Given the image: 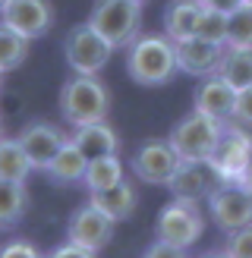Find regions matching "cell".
Here are the masks:
<instances>
[{
	"instance_id": "cell-1",
	"label": "cell",
	"mask_w": 252,
	"mask_h": 258,
	"mask_svg": "<svg viewBox=\"0 0 252 258\" xmlns=\"http://www.w3.org/2000/svg\"><path fill=\"white\" fill-rule=\"evenodd\" d=\"M126 73H130L133 82L145 88L167 85L180 73L176 44L167 35H139L133 44H126Z\"/></svg>"
},
{
	"instance_id": "cell-2",
	"label": "cell",
	"mask_w": 252,
	"mask_h": 258,
	"mask_svg": "<svg viewBox=\"0 0 252 258\" xmlns=\"http://www.w3.org/2000/svg\"><path fill=\"white\" fill-rule=\"evenodd\" d=\"M60 113L73 129L85 126V123H98L107 120L110 113V92L98 76H85L76 73L73 79L63 82L60 92Z\"/></svg>"
},
{
	"instance_id": "cell-3",
	"label": "cell",
	"mask_w": 252,
	"mask_h": 258,
	"mask_svg": "<svg viewBox=\"0 0 252 258\" xmlns=\"http://www.w3.org/2000/svg\"><path fill=\"white\" fill-rule=\"evenodd\" d=\"M202 233H205V214H202L199 202L173 196V202H167L158 211L155 236L161 242H170V246H176L180 252H189L202 239Z\"/></svg>"
},
{
	"instance_id": "cell-4",
	"label": "cell",
	"mask_w": 252,
	"mask_h": 258,
	"mask_svg": "<svg viewBox=\"0 0 252 258\" xmlns=\"http://www.w3.org/2000/svg\"><path fill=\"white\" fill-rule=\"evenodd\" d=\"M221 133H224L221 120H214L202 110H189L183 120L173 123V129L167 133V142L176 148V154L183 161H208Z\"/></svg>"
},
{
	"instance_id": "cell-5",
	"label": "cell",
	"mask_w": 252,
	"mask_h": 258,
	"mask_svg": "<svg viewBox=\"0 0 252 258\" xmlns=\"http://www.w3.org/2000/svg\"><path fill=\"white\" fill-rule=\"evenodd\" d=\"M88 22L117 47H126L139 38L142 29V4L136 0H95L88 10Z\"/></svg>"
},
{
	"instance_id": "cell-6",
	"label": "cell",
	"mask_w": 252,
	"mask_h": 258,
	"mask_svg": "<svg viewBox=\"0 0 252 258\" xmlns=\"http://www.w3.org/2000/svg\"><path fill=\"white\" fill-rule=\"evenodd\" d=\"M63 57H67L73 73L98 76L107 67V60L113 57V44L101 35L92 22H79L63 35Z\"/></svg>"
},
{
	"instance_id": "cell-7",
	"label": "cell",
	"mask_w": 252,
	"mask_h": 258,
	"mask_svg": "<svg viewBox=\"0 0 252 258\" xmlns=\"http://www.w3.org/2000/svg\"><path fill=\"white\" fill-rule=\"evenodd\" d=\"M208 164L221 176V183H243V176L252 164V129L239 126L236 120H227Z\"/></svg>"
},
{
	"instance_id": "cell-8",
	"label": "cell",
	"mask_w": 252,
	"mask_h": 258,
	"mask_svg": "<svg viewBox=\"0 0 252 258\" xmlns=\"http://www.w3.org/2000/svg\"><path fill=\"white\" fill-rule=\"evenodd\" d=\"M208 214L218 230L233 233L252 224V192L243 183H221L208 196Z\"/></svg>"
},
{
	"instance_id": "cell-9",
	"label": "cell",
	"mask_w": 252,
	"mask_h": 258,
	"mask_svg": "<svg viewBox=\"0 0 252 258\" xmlns=\"http://www.w3.org/2000/svg\"><path fill=\"white\" fill-rule=\"evenodd\" d=\"M180 154L167 139H148L139 145V151L133 154V173L148 186H167L170 176L180 167Z\"/></svg>"
},
{
	"instance_id": "cell-10",
	"label": "cell",
	"mask_w": 252,
	"mask_h": 258,
	"mask_svg": "<svg viewBox=\"0 0 252 258\" xmlns=\"http://www.w3.org/2000/svg\"><path fill=\"white\" fill-rule=\"evenodd\" d=\"M113 227H117V221L88 202V205H82L79 211L70 214V221H67V239L79 242V246L92 249L98 255L113 239Z\"/></svg>"
},
{
	"instance_id": "cell-11",
	"label": "cell",
	"mask_w": 252,
	"mask_h": 258,
	"mask_svg": "<svg viewBox=\"0 0 252 258\" xmlns=\"http://www.w3.org/2000/svg\"><path fill=\"white\" fill-rule=\"evenodd\" d=\"M0 22H7L10 29H16L25 38H44L57 22V13L50 0H10L0 13Z\"/></svg>"
},
{
	"instance_id": "cell-12",
	"label": "cell",
	"mask_w": 252,
	"mask_h": 258,
	"mask_svg": "<svg viewBox=\"0 0 252 258\" xmlns=\"http://www.w3.org/2000/svg\"><path fill=\"white\" fill-rule=\"evenodd\" d=\"M16 139L22 142L25 154L32 158L35 170H47V164L57 158V151L63 148V142H67L63 129L54 126V123H47V120H32V123H25L19 133H16Z\"/></svg>"
},
{
	"instance_id": "cell-13",
	"label": "cell",
	"mask_w": 252,
	"mask_h": 258,
	"mask_svg": "<svg viewBox=\"0 0 252 258\" xmlns=\"http://www.w3.org/2000/svg\"><path fill=\"white\" fill-rule=\"evenodd\" d=\"M218 186H221V176L214 173V167L208 161H180L176 173L167 183V189L176 199H193V202H202V199L208 202V196Z\"/></svg>"
},
{
	"instance_id": "cell-14",
	"label": "cell",
	"mask_w": 252,
	"mask_h": 258,
	"mask_svg": "<svg viewBox=\"0 0 252 258\" xmlns=\"http://www.w3.org/2000/svg\"><path fill=\"white\" fill-rule=\"evenodd\" d=\"M236 95H239V88H233L221 73H211V76H205V79H202V85L196 88V95H193V110H202V113H208V117L227 123V120H233Z\"/></svg>"
},
{
	"instance_id": "cell-15",
	"label": "cell",
	"mask_w": 252,
	"mask_h": 258,
	"mask_svg": "<svg viewBox=\"0 0 252 258\" xmlns=\"http://www.w3.org/2000/svg\"><path fill=\"white\" fill-rule=\"evenodd\" d=\"M224 47L227 44H214V41H205V38L193 35V38H186V41H176V67L186 76L205 79V76L218 73Z\"/></svg>"
},
{
	"instance_id": "cell-16",
	"label": "cell",
	"mask_w": 252,
	"mask_h": 258,
	"mask_svg": "<svg viewBox=\"0 0 252 258\" xmlns=\"http://www.w3.org/2000/svg\"><path fill=\"white\" fill-rule=\"evenodd\" d=\"M88 202L95 205V208H101L104 214H110L113 221H130V217L136 214L139 208V189L130 183V179H120V183H113L107 189H98V192H88Z\"/></svg>"
},
{
	"instance_id": "cell-17",
	"label": "cell",
	"mask_w": 252,
	"mask_h": 258,
	"mask_svg": "<svg viewBox=\"0 0 252 258\" xmlns=\"http://www.w3.org/2000/svg\"><path fill=\"white\" fill-rule=\"evenodd\" d=\"M76 145L82 148V154L88 161L98 158V154H110L120 148V136L107 120H98V123H85V126H76V133L70 136Z\"/></svg>"
},
{
	"instance_id": "cell-18",
	"label": "cell",
	"mask_w": 252,
	"mask_h": 258,
	"mask_svg": "<svg viewBox=\"0 0 252 258\" xmlns=\"http://www.w3.org/2000/svg\"><path fill=\"white\" fill-rule=\"evenodd\" d=\"M202 10H205V7H202L199 0H173V4L164 10V35H167L173 44L193 38Z\"/></svg>"
},
{
	"instance_id": "cell-19",
	"label": "cell",
	"mask_w": 252,
	"mask_h": 258,
	"mask_svg": "<svg viewBox=\"0 0 252 258\" xmlns=\"http://www.w3.org/2000/svg\"><path fill=\"white\" fill-rule=\"evenodd\" d=\"M85 167H88V158L82 154V148L76 145L73 139H67V142H63V148L57 151V158L47 164L44 173L54 179V183H82Z\"/></svg>"
},
{
	"instance_id": "cell-20",
	"label": "cell",
	"mask_w": 252,
	"mask_h": 258,
	"mask_svg": "<svg viewBox=\"0 0 252 258\" xmlns=\"http://www.w3.org/2000/svg\"><path fill=\"white\" fill-rule=\"evenodd\" d=\"M32 205V196L25 183L16 179H0V230H13Z\"/></svg>"
},
{
	"instance_id": "cell-21",
	"label": "cell",
	"mask_w": 252,
	"mask_h": 258,
	"mask_svg": "<svg viewBox=\"0 0 252 258\" xmlns=\"http://www.w3.org/2000/svg\"><path fill=\"white\" fill-rule=\"evenodd\" d=\"M35 164L32 158L25 154L22 142L13 136V139H0V179H16V183H25L32 176Z\"/></svg>"
},
{
	"instance_id": "cell-22",
	"label": "cell",
	"mask_w": 252,
	"mask_h": 258,
	"mask_svg": "<svg viewBox=\"0 0 252 258\" xmlns=\"http://www.w3.org/2000/svg\"><path fill=\"white\" fill-rule=\"evenodd\" d=\"M120 179H123V164L117 158V151H110V154H98V158L88 161L82 186L88 192H98V189H107L113 183H120Z\"/></svg>"
},
{
	"instance_id": "cell-23",
	"label": "cell",
	"mask_w": 252,
	"mask_h": 258,
	"mask_svg": "<svg viewBox=\"0 0 252 258\" xmlns=\"http://www.w3.org/2000/svg\"><path fill=\"white\" fill-rule=\"evenodd\" d=\"M32 38L19 35L16 29H10L7 22H0V73H13L29 60Z\"/></svg>"
},
{
	"instance_id": "cell-24",
	"label": "cell",
	"mask_w": 252,
	"mask_h": 258,
	"mask_svg": "<svg viewBox=\"0 0 252 258\" xmlns=\"http://www.w3.org/2000/svg\"><path fill=\"white\" fill-rule=\"evenodd\" d=\"M218 73H221L233 88L252 85V47H230V44H227Z\"/></svg>"
},
{
	"instance_id": "cell-25",
	"label": "cell",
	"mask_w": 252,
	"mask_h": 258,
	"mask_svg": "<svg viewBox=\"0 0 252 258\" xmlns=\"http://www.w3.org/2000/svg\"><path fill=\"white\" fill-rule=\"evenodd\" d=\"M227 44L252 47V4H239L227 13Z\"/></svg>"
},
{
	"instance_id": "cell-26",
	"label": "cell",
	"mask_w": 252,
	"mask_h": 258,
	"mask_svg": "<svg viewBox=\"0 0 252 258\" xmlns=\"http://www.w3.org/2000/svg\"><path fill=\"white\" fill-rule=\"evenodd\" d=\"M196 35L205 38V41H214V44H227V13L205 7V10H202V16H199Z\"/></svg>"
},
{
	"instance_id": "cell-27",
	"label": "cell",
	"mask_w": 252,
	"mask_h": 258,
	"mask_svg": "<svg viewBox=\"0 0 252 258\" xmlns=\"http://www.w3.org/2000/svg\"><path fill=\"white\" fill-rule=\"evenodd\" d=\"M221 255H233V258H252V224L243 227V230H233L227 233V242Z\"/></svg>"
},
{
	"instance_id": "cell-28",
	"label": "cell",
	"mask_w": 252,
	"mask_h": 258,
	"mask_svg": "<svg viewBox=\"0 0 252 258\" xmlns=\"http://www.w3.org/2000/svg\"><path fill=\"white\" fill-rule=\"evenodd\" d=\"M233 120H236L239 126L252 129V85L239 88V95H236V107H233Z\"/></svg>"
},
{
	"instance_id": "cell-29",
	"label": "cell",
	"mask_w": 252,
	"mask_h": 258,
	"mask_svg": "<svg viewBox=\"0 0 252 258\" xmlns=\"http://www.w3.org/2000/svg\"><path fill=\"white\" fill-rule=\"evenodd\" d=\"M0 255H4V258H35L38 255V246L19 239V242H7V246L0 249Z\"/></svg>"
},
{
	"instance_id": "cell-30",
	"label": "cell",
	"mask_w": 252,
	"mask_h": 258,
	"mask_svg": "<svg viewBox=\"0 0 252 258\" xmlns=\"http://www.w3.org/2000/svg\"><path fill=\"white\" fill-rule=\"evenodd\" d=\"M54 255H57V258H70V255L88 258V255H95V252H92V249H85V246H79V242H73V239H67L63 246H57V249H54Z\"/></svg>"
},
{
	"instance_id": "cell-31",
	"label": "cell",
	"mask_w": 252,
	"mask_h": 258,
	"mask_svg": "<svg viewBox=\"0 0 252 258\" xmlns=\"http://www.w3.org/2000/svg\"><path fill=\"white\" fill-rule=\"evenodd\" d=\"M202 7H208V10H221V13H230V10H236L243 0H199Z\"/></svg>"
},
{
	"instance_id": "cell-32",
	"label": "cell",
	"mask_w": 252,
	"mask_h": 258,
	"mask_svg": "<svg viewBox=\"0 0 252 258\" xmlns=\"http://www.w3.org/2000/svg\"><path fill=\"white\" fill-rule=\"evenodd\" d=\"M145 255H186V252H180V249H176V246H170V242H155V246H148L145 249Z\"/></svg>"
},
{
	"instance_id": "cell-33",
	"label": "cell",
	"mask_w": 252,
	"mask_h": 258,
	"mask_svg": "<svg viewBox=\"0 0 252 258\" xmlns=\"http://www.w3.org/2000/svg\"><path fill=\"white\" fill-rule=\"evenodd\" d=\"M243 186L252 192V164H249V170H246V176H243Z\"/></svg>"
},
{
	"instance_id": "cell-34",
	"label": "cell",
	"mask_w": 252,
	"mask_h": 258,
	"mask_svg": "<svg viewBox=\"0 0 252 258\" xmlns=\"http://www.w3.org/2000/svg\"><path fill=\"white\" fill-rule=\"evenodd\" d=\"M7 4H10V0H0V13H4V7H7Z\"/></svg>"
},
{
	"instance_id": "cell-35",
	"label": "cell",
	"mask_w": 252,
	"mask_h": 258,
	"mask_svg": "<svg viewBox=\"0 0 252 258\" xmlns=\"http://www.w3.org/2000/svg\"><path fill=\"white\" fill-rule=\"evenodd\" d=\"M0 139H4V123H0Z\"/></svg>"
},
{
	"instance_id": "cell-36",
	"label": "cell",
	"mask_w": 252,
	"mask_h": 258,
	"mask_svg": "<svg viewBox=\"0 0 252 258\" xmlns=\"http://www.w3.org/2000/svg\"><path fill=\"white\" fill-rule=\"evenodd\" d=\"M136 4H145V0H136Z\"/></svg>"
},
{
	"instance_id": "cell-37",
	"label": "cell",
	"mask_w": 252,
	"mask_h": 258,
	"mask_svg": "<svg viewBox=\"0 0 252 258\" xmlns=\"http://www.w3.org/2000/svg\"><path fill=\"white\" fill-rule=\"evenodd\" d=\"M243 4H252V0H243Z\"/></svg>"
},
{
	"instance_id": "cell-38",
	"label": "cell",
	"mask_w": 252,
	"mask_h": 258,
	"mask_svg": "<svg viewBox=\"0 0 252 258\" xmlns=\"http://www.w3.org/2000/svg\"><path fill=\"white\" fill-rule=\"evenodd\" d=\"M0 76H4V73H0Z\"/></svg>"
}]
</instances>
